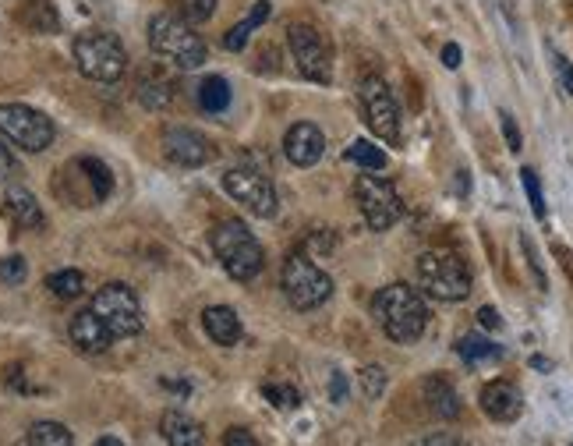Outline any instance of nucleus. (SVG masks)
<instances>
[{"mask_svg":"<svg viewBox=\"0 0 573 446\" xmlns=\"http://www.w3.org/2000/svg\"><path fill=\"white\" fill-rule=\"evenodd\" d=\"M230 100H234V93H230L227 78L209 75L206 82L199 85V103H202V110H209V114H223V110L230 107Z\"/></svg>","mask_w":573,"mask_h":446,"instance_id":"25","label":"nucleus"},{"mask_svg":"<svg viewBox=\"0 0 573 446\" xmlns=\"http://www.w3.org/2000/svg\"><path fill=\"white\" fill-rule=\"evenodd\" d=\"M78 167H82L85 177H89L92 199H96V202H103L110 192H114V174H110V167L103 160H96V156H82V160H78Z\"/></svg>","mask_w":573,"mask_h":446,"instance_id":"26","label":"nucleus"},{"mask_svg":"<svg viewBox=\"0 0 573 446\" xmlns=\"http://www.w3.org/2000/svg\"><path fill=\"white\" fill-rule=\"evenodd\" d=\"M223 446H259V443H255V436L248 429H227Z\"/></svg>","mask_w":573,"mask_h":446,"instance_id":"39","label":"nucleus"},{"mask_svg":"<svg viewBox=\"0 0 573 446\" xmlns=\"http://www.w3.org/2000/svg\"><path fill=\"white\" fill-rule=\"evenodd\" d=\"M414 446H467V443H460L457 436H446V432H432V436L418 439Z\"/></svg>","mask_w":573,"mask_h":446,"instance_id":"40","label":"nucleus"},{"mask_svg":"<svg viewBox=\"0 0 573 446\" xmlns=\"http://www.w3.org/2000/svg\"><path fill=\"white\" fill-rule=\"evenodd\" d=\"M149 47L156 57L177 64V68L191 71L206 64V43H202L199 32H191V25L184 18L174 15H156L149 22Z\"/></svg>","mask_w":573,"mask_h":446,"instance_id":"3","label":"nucleus"},{"mask_svg":"<svg viewBox=\"0 0 573 446\" xmlns=\"http://www.w3.org/2000/svg\"><path fill=\"white\" fill-rule=\"evenodd\" d=\"M25 446H29V443H25Z\"/></svg>","mask_w":573,"mask_h":446,"instance_id":"45","label":"nucleus"},{"mask_svg":"<svg viewBox=\"0 0 573 446\" xmlns=\"http://www.w3.org/2000/svg\"><path fill=\"white\" fill-rule=\"evenodd\" d=\"M15 18L22 29L36 32V36H54V32H61V15H57V8L50 0H25L22 8L15 11Z\"/></svg>","mask_w":573,"mask_h":446,"instance_id":"19","label":"nucleus"},{"mask_svg":"<svg viewBox=\"0 0 573 446\" xmlns=\"http://www.w3.org/2000/svg\"><path fill=\"white\" fill-rule=\"evenodd\" d=\"M75 64L89 82L114 85V82H121L124 71H128V54H124L117 36L100 32V29H89L75 39Z\"/></svg>","mask_w":573,"mask_h":446,"instance_id":"4","label":"nucleus"},{"mask_svg":"<svg viewBox=\"0 0 573 446\" xmlns=\"http://www.w3.org/2000/svg\"><path fill=\"white\" fill-rule=\"evenodd\" d=\"M531 365H535V369H542V372L552 369V362H549V358H542V354H535V358H531Z\"/></svg>","mask_w":573,"mask_h":446,"instance_id":"43","label":"nucleus"},{"mask_svg":"<svg viewBox=\"0 0 573 446\" xmlns=\"http://www.w3.org/2000/svg\"><path fill=\"white\" fill-rule=\"evenodd\" d=\"M425 400H428V408L436 411L439 418H446V422L460 415L457 390H453L446 379H428V383H425Z\"/></svg>","mask_w":573,"mask_h":446,"instance_id":"22","label":"nucleus"},{"mask_svg":"<svg viewBox=\"0 0 573 446\" xmlns=\"http://www.w3.org/2000/svg\"><path fill=\"white\" fill-rule=\"evenodd\" d=\"M262 397L273 404V408H280V411H291V408H298L301 404V393L294 390V386H280V383H273V386H266L262 390Z\"/></svg>","mask_w":573,"mask_h":446,"instance_id":"30","label":"nucleus"},{"mask_svg":"<svg viewBox=\"0 0 573 446\" xmlns=\"http://www.w3.org/2000/svg\"><path fill=\"white\" fill-rule=\"evenodd\" d=\"M443 64H446V68H460V47H457V43H446V47H443Z\"/></svg>","mask_w":573,"mask_h":446,"instance_id":"42","label":"nucleus"},{"mask_svg":"<svg viewBox=\"0 0 573 446\" xmlns=\"http://www.w3.org/2000/svg\"><path fill=\"white\" fill-rule=\"evenodd\" d=\"M372 316L393 344H414L428 326V305L411 284H390L372 298Z\"/></svg>","mask_w":573,"mask_h":446,"instance_id":"1","label":"nucleus"},{"mask_svg":"<svg viewBox=\"0 0 573 446\" xmlns=\"http://www.w3.org/2000/svg\"><path fill=\"white\" fill-rule=\"evenodd\" d=\"M283 153H287V160H291L294 167H312V163H319L322 153H326V139H322V131L315 128V124L298 121L283 135Z\"/></svg>","mask_w":573,"mask_h":446,"instance_id":"14","label":"nucleus"},{"mask_svg":"<svg viewBox=\"0 0 573 446\" xmlns=\"http://www.w3.org/2000/svg\"><path fill=\"white\" fill-rule=\"evenodd\" d=\"M552 68H556V78H559V85L566 89V96H573V64L566 61L563 54H556V50H552Z\"/></svg>","mask_w":573,"mask_h":446,"instance_id":"36","label":"nucleus"},{"mask_svg":"<svg viewBox=\"0 0 573 446\" xmlns=\"http://www.w3.org/2000/svg\"><path fill=\"white\" fill-rule=\"evenodd\" d=\"M96 446H124L117 436H103V439H96Z\"/></svg>","mask_w":573,"mask_h":446,"instance_id":"44","label":"nucleus"},{"mask_svg":"<svg viewBox=\"0 0 573 446\" xmlns=\"http://www.w3.org/2000/svg\"><path fill=\"white\" fill-rule=\"evenodd\" d=\"M181 15L188 25L209 22L216 15V0H181Z\"/></svg>","mask_w":573,"mask_h":446,"instance_id":"33","label":"nucleus"},{"mask_svg":"<svg viewBox=\"0 0 573 446\" xmlns=\"http://www.w3.org/2000/svg\"><path fill=\"white\" fill-rule=\"evenodd\" d=\"M46 287H50V294L61 301H71L78 298V294L85 291V277L78 270H57L46 277Z\"/></svg>","mask_w":573,"mask_h":446,"instance_id":"28","label":"nucleus"},{"mask_svg":"<svg viewBox=\"0 0 573 446\" xmlns=\"http://www.w3.org/2000/svg\"><path fill=\"white\" fill-rule=\"evenodd\" d=\"M457 354L467 365H478V362H496L503 351H499V344H492L489 337H482V333H464V337L457 340Z\"/></svg>","mask_w":573,"mask_h":446,"instance_id":"24","label":"nucleus"},{"mask_svg":"<svg viewBox=\"0 0 573 446\" xmlns=\"http://www.w3.org/2000/svg\"><path fill=\"white\" fill-rule=\"evenodd\" d=\"M4 213H8L11 223L22 227V231H39L46 223L43 206H39L29 188H8V195H4Z\"/></svg>","mask_w":573,"mask_h":446,"instance_id":"17","label":"nucleus"},{"mask_svg":"<svg viewBox=\"0 0 573 446\" xmlns=\"http://www.w3.org/2000/svg\"><path fill=\"white\" fill-rule=\"evenodd\" d=\"M482 411L492 422H517L524 411V393L510 379H492L482 386Z\"/></svg>","mask_w":573,"mask_h":446,"instance_id":"15","label":"nucleus"},{"mask_svg":"<svg viewBox=\"0 0 573 446\" xmlns=\"http://www.w3.org/2000/svg\"><path fill=\"white\" fill-rule=\"evenodd\" d=\"M418 284L436 301H464L471 294V270L460 255L436 248L418 259Z\"/></svg>","mask_w":573,"mask_h":446,"instance_id":"5","label":"nucleus"},{"mask_svg":"<svg viewBox=\"0 0 573 446\" xmlns=\"http://www.w3.org/2000/svg\"><path fill=\"white\" fill-rule=\"evenodd\" d=\"M499 117H503V135H506V146H510L513 153H520V149H524V139H520L517 121H513V117L506 114V110H503V114H499Z\"/></svg>","mask_w":573,"mask_h":446,"instance_id":"37","label":"nucleus"},{"mask_svg":"<svg viewBox=\"0 0 573 446\" xmlns=\"http://www.w3.org/2000/svg\"><path fill=\"white\" fill-rule=\"evenodd\" d=\"M382 390H386V372H382L379 365L361 369V393H365L368 400H379Z\"/></svg>","mask_w":573,"mask_h":446,"instance_id":"34","label":"nucleus"},{"mask_svg":"<svg viewBox=\"0 0 573 446\" xmlns=\"http://www.w3.org/2000/svg\"><path fill=\"white\" fill-rule=\"evenodd\" d=\"M163 156L177 167H202V163L213 160V146L202 131L195 128H167L163 131Z\"/></svg>","mask_w":573,"mask_h":446,"instance_id":"13","label":"nucleus"},{"mask_svg":"<svg viewBox=\"0 0 573 446\" xmlns=\"http://www.w3.org/2000/svg\"><path fill=\"white\" fill-rule=\"evenodd\" d=\"M329 400H337V404H344L347 400V376L344 372H333V376H329Z\"/></svg>","mask_w":573,"mask_h":446,"instance_id":"38","label":"nucleus"},{"mask_svg":"<svg viewBox=\"0 0 573 446\" xmlns=\"http://www.w3.org/2000/svg\"><path fill=\"white\" fill-rule=\"evenodd\" d=\"M269 11H273V8H269V0H259V4H255L252 11H248L245 22H237L234 29H230L227 36H223V47H227V50H245V43L252 39V32L259 29L262 22H266Z\"/></svg>","mask_w":573,"mask_h":446,"instance_id":"23","label":"nucleus"},{"mask_svg":"<svg viewBox=\"0 0 573 446\" xmlns=\"http://www.w3.org/2000/svg\"><path fill=\"white\" fill-rule=\"evenodd\" d=\"M213 252L220 259V266L230 273L234 280L248 284L262 273L266 266V255H262V245L255 241V234L248 231L241 220H223L213 227Z\"/></svg>","mask_w":573,"mask_h":446,"instance_id":"2","label":"nucleus"},{"mask_svg":"<svg viewBox=\"0 0 573 446\" xmlns=\"http://www.w3.org/2000/svg\"><path fill=\"white\" fill-rule=\"evenodd\" d=\"M68 333H71V344H75L78 351H85V354H100V351H107V347L114 344L110 330L103 326V319L96 316L92 308H85V312H78V316L71 319Z\"/></svg>","mask_w":573,"mask_h":446,"instance_id":"16","label":"nucleus"},{"mask_svg":"<svg viewBox=\"0 0 573 446\" xmlns=\"http://www.w3.org/2000/svg\"><path fill=\"white\" fill-rule=\"evenodd\" d=\"M92 312L103 319L114 340L135 337L142 333V305H138L135 291L128 284H107L92 294Z\"/></svg>","mask_w":573,"mask_h":446,"instance_id":"8","label":"nucleus"},{"mask_svg":"<svg viewBox=\"0 0 573 446\" xmlns=\"http://www.w3.org/2000/svg\"><path fill=\"white\" fill-rule=\"evenodd\" d=\"M160 432L167 439V446H206V436H202L199 422L188 418L184 411H167L160 418Z\"/></svg>","mask_w":573,"mask_h":446,"instance_id":"20","label":"nucleus"},{"mask_svg":"<svg viewBox=\"0 0 573 446\" xmlns=\"http://www.w3.org/2000/svg\"><path fill=\"white\" fill-rule=\"evenodd\" d=\"M0 135L25 153H43L54 142V121L25 103H0Z\"/></svg>","mask_w":573,"mask_h":446,"instance_id":"7","label":"nucleus"},{"mask_svg":"<svg viewBox=\"0 0 573 446\" xmlns=\"http://www.w3.org/2000/svg\"><path fill=\"white\" fill-rule=\"evenodd\" d=\"M25 277H29V266H25L22 255H4V259H0V284L18 287Z\"/></svg>","mask_w":573,"mask_h":446,"instance_id":"32","label":"nucleus"},{"mask_svg":"<svg viewBox=\"0 0 573 446\" xmlns=\"http://www.w3.org/2000/svg\"><path fill=\"white\" fill-rule=\"evenodd\" d=\"M347 160L351 163H358V167H365V170H386V153H382L379 146H372L368 139H358V142H351L347 146Z\"/></svg>","mask_w":573,"mask_h":446,"instance_id":"29","label":"nucleus"},{"mask_svg":"<svg viewBox=\"0 0 573 446\" xmlns=\"http://www.w3.org/2000/svg\"><path fill=\"white\" fill-rule=\"evenodd\" d=\"M138 103L149 110H167L170 100H174V85H170V78L163 75H153V71H146V75L138 78Z\"/></svg>","mask_w":573,"mask_h":446,"instance_id":"21","label":"nucleus"},{"mask_svg":"<svg viewBox=\"0 0 573 446\" xmlns=\"http://www.w3.org/2000/svg\"><path fill=\"white\" fill-rule=\"evenodd\" d=\"M29 446H75V436L61 422H36L29 429Z\"/></svg>","mask_w":573,"mask_h":446,"instance_id":"27","label":"nucleus"},{"mask_svg":"<svg viewBox=\"0 0 573 446\" xmlns=\"http://www.w3.org/2000/svg\"><path fill=\"white\" fill-rule=\"evenodd\" d=\"M520 181H524V192H528L531 213L542 220V216H545V195H542V185H538V174L531 167H524V170H520Z\"/></svg>","mask_w":573,"mask_h":446,"instance_id":"31","label":"nucleus"},{"mask_svg":"<svg viewBox=\"0 0 573 446\" xmlns=\"http://www.w3.org/2000/svg\"><path fill=\"white\" fill-rule=\"evenodd\" d=\"M280 287L287 294V301L294 308H301V312H312V308L326 305L329 294H333L329 273H322L308 255H291V259L283 262Z\"/></svg>","mask_w":573,"mask_h":446,"instance_id":"6","label":"nucleus"},{"mask_svg":"<svg viewBox=\"0 0 573 446\" xmlns=\"http://www.w3.org/2000/svg\"><path fill=\"white\" fill-rule=\"evenodd\" d=\"M478 323H482L485 330H503V319H499V312L492 305L478 308Z\"/></svg>","mask_w":573,"mask_h":446,"instance_id":"41","label":"nucleus"},{"mask_svg":"<svg viewBox=\"0 0 573 446\" xmlns=\"http://www.w3.org/2000/svg\"><path fill=\"white\" fill-rule=\"evenodd\" d=\"M358 100H361V110H365L368 128H372L382 142L397 146V142H400V107H397V100H393L390 85L382 82L379 75L361 78Z\"/></svg>","mask_w":573,"mask_h":446,"instance_id":"9","label":"nucleus"},{"mask_svg":"<svg viewBox=\"0 0 573 446\" xmlns=\"http://www.w3.org/2000/svg\"><path fill=\"white\" fill-rule=\"evenodd\" d=\"M287 43H291L294 64H298V71L308 78V82L326 85L329 78H333V61H329V47H326V39L319 36V29L301 25V22L291 25Z\"/></svg>","mask_w":573,"mask_h":446,"instance_id":"12","label":"nucleus"},{"mask_svg":"<svg viewBox=\"0 0 573 446\" xmlns=\"http://www.w3.org/2000/svg\"><path fill=\"white\" fill-rule=\"evenodd\" d=\"M18 174H22V167H18V156L11 153L8 142L0 139V181H15Z\"/></svg>","mask_w":573,"mask_h":446,"instance_id":"35","label":"nucleus"},{"mask_svg":"<svg viewBox=\"0 0 573 446\" xmlns=\"http://www.w3.org/2000/svg\"><path fill=\"white\" fill-rule=\"evenodd\" d=\"M354 195H358V209H361V216H365V223L372 227V231H390L393 223L400 220V213H404L397 188H393L386 177L372 174V170L358 177Z\"/></svg>","mask_w":573,"mask_h":446,"instance_id":"10","label":"nucleus"},{"mask_svg":"<svg viewBox=\"0 0 573 446\" xmlns=\"http://www.w3.org/2000/svg\"><path fill=\"white\" fill-rule=\"evenodd\" d=\"M202 326H206L209 340L220 347H234L241 340V319L230 305H213L202 312Z\"/></svg>","mask_w":573,"mask_h":446,"instance_id":"18","label":"nucleus"},{"mask_svg":"<svg viewBox=\"0 0 573 446\" xmlns=\"http://www.w3.org/2000/svg\"><path fill=\"white\" fill-rule=\"evenodd\" d=\"M223 188H227L230 199L241 202V206L259 216V220H273V216L280 213V199H276L273 181H269L266 174H259V170H248V167L227 170V174H223Z\"/></svg>","mask_w":573,"mask_h":446,"instance_id":"11","label":"nucleus"}]
</instances>
